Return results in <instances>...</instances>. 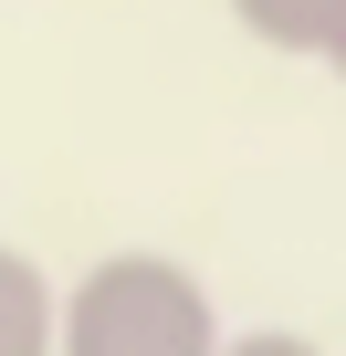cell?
<instances>
[{
	"label": "cell",
	"mask_w": 346,
	"mask_h": 356,
	"mask_svg": "<svg viewBox=\"0 0 346 356\" xmlns=\"http://www.w3.org/2000/svg\"><path fill=\"white\" fill-rule=\"evenodd\" d=\"M231 11H242L252 42H273V53H315V63H325V42H336V22H346V0H231Z\"/></svg>",
	"instance_id": "3957f363"
},
{
	"label": "cell",
	"mask_w": 346,
	"mask_h": 356,
	"mask_svg": "<svg viewBox=\"0 0 346 356\" xmlns=\"http://www.w3.org/2000/svg\"><path fill=\"white\" fill-rule=\"evenodd\" d=\"M0 356H63V293L11 241H0Z\"/></svg>",
	"instance_id": "7a4b0ae2"
},
{
	"label": "cell",
	"mask_w": 346,
	"mask_h": 356,
	"mask_svg": "<svg viewBox=\"0 0 346 356\" xmlns=\"http://www.w3.org/2000/svg\"><path fill=\"white\" fill-rule=\"evenodd\" d=\"M221 356H325V346H304V335H231Z\"/></svg>",
	"instance_id": "277c9868"
},
{
	"label": "cell",
	"mask_w": 346,
	"mask_h": 356,
	"mask_svg": "<svg viewBox=\"0 0 346 356\" xmlns=\"http://www.w3.org/2000/svg\"><path fill=\"white\" fill-rule=\"evenodd\" d=\"M63 356H221L210 283L168 252H105L63 293Z\"/></svg>",
	"instance_id": "6da1fadb"
}]
</instances>
